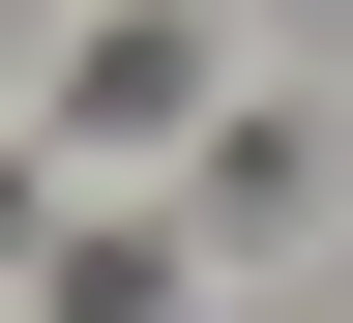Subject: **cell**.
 Masks as SVG:
<instances>
[{
	"label": "cell",
	"instance_id": "6da1fadb",
	"mask_svg": "<svg viewBox=\"0 0 353 323\" xmlns=\"http://www.w3.org/2000/svg\"><path fill=\"white\" fill-rule=\"evenodd\" d=\"M59 88H88V118H176V88H206V30H176V0H118V30H59Z\"/></svg>",
	"mask_w": 353,
	"mask_h": 323
}]
</instances>
